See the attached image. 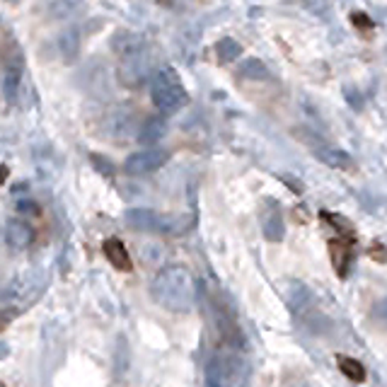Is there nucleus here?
Here are the masks:
<instances>
[{"instance_id":"9b49d317","label":"nucleus","mask_w":387,"mask_h":387,"mask_svg":"<svg viewBox=\"0 0 387 387\" xmlns=\"http://www.w3.org/2000/svg\"><path fill=\"white\" fill-rule=\"evenodd\" d=\"M3 235H5V242H8L13 249H27L34 242L32 225L25 223V220H20V218L8 220V223H5Z\"/></svg>"},{"instance_id":"4468645a","label":"nucleus","mask_w":387,"mask_h":387,"mask_svg":"<svg viewBox=\"0 0 387 387\" xmlns=\"http://www.w3.org/2000/svg\"><path fill=\"white\" fill-rule=\"evenodd\" d=\"M165 133H167V121H165V117H148L143 121V126L138 129V143L155 145L165 138Z\"/></svg>"},{"instance_id":"39448f33","label":"nucleus","mask_w":387,"mask_h":387,"mask_svg":"<svg viewBox=\"0 0 387 387\" xmlns=\"http://www.w3.org/2000/svg\"><path fill=\"white\" fill-rule=\"evenodd\" d=\"M167 162H169L167 150H162V148H148V150L131 153L126 160H124V169L129 174H150L165 167Z\"/></svg>"},{"instance_id":"aec40b11","label":"nucleus","mask_w":387,"mask_h":387,"mask_svg":"<svg viewBox=\"0 0 387 387\" xmlns=\"http://www.w3.org/2000/svg\"><path fill=\"white\" fill-rule=\"evenodd\" d=\"M90 162H93L95 172L105 174V177H112V174L117 172V167H114V162H112L107 155H102V153H93V155H90Z\"/></svg>"},{"instance_id":"1a4fd4ad","label":"nucleus","mask_w":387,"mask_h":387,"mask_svg":"<svg viewBox=\"0 0 387 387\" xmlns=\"http://www.w3.org/2000/svg\"><path fill=\"white\" fill-rule=\"evenodd\" d=\"M112 49L119 59L126 61V59H133V56L145 54V42L143 37L136 32H117L112 37Z\"/></svg>"},{"instance_id":"b1692460","label":"nucleus","mask_w":387,"mask_h":387,"mask_svg":"<svg viewBox=\"0 0 387 387\" xmlns=\"http://www.w3.org/2000/svg\"><path fill=\"white\" fill-rule=\"evenodd\" d=\"M375 317H378V320L387 327V298H383L378 305H375Z\"/></svg>"},{"instance_id":"423d86ee","label":"nucleus","mask_w":387,"mask_h":387,"mask_svg":"<svg viewBox=\"0 0 387 387\" xmlns=\"http://www.w3.org/2000/svg\"><path fill=\"white\" fill-rule=\"evenodd\" d=\"M22 56L20 49L10 44H5L3 49V95L8 102H15L17 93H20V83H22Z\"/></svg>"},{"instance_id":"7ed1b4c3","label":"nucleus","mask_w":387,"mask_h":387,"mask_svg":"<svg viewBox=\"0 0 387 387\" xmlns=\"http://www.w3.org/2000/svg\"><path fill=\"white\" fill-rule=\"evenodd\" d=\"M124 218L133 230L141 232H184L186 227L184 218H169L153 208H129Z\"/></svg>"},{"instance_id":"ddd939ff","label":"nucleus","mask_w":387,"mask_h":387,"mask_svg":"<svg viewBox=\"0 0 387 387\" xmlns=\"http://www.w3.org/2000/svg\"><path fill=\"white\" fill-rule=\"evenodd\" d=\"M286 303L295 315L305 312L312 303V293L303 281H288L286 283Z\"/></svg>"},{"instance_id":"f3484780","label":"nucleus","mask_w":387,"mask_h":387,"mask_svg":"<svg viewBox=\"0 0 387 387\" xmlns=\"http://www.w3.org/2000/svg\"><path fill=\"white\" fill-rule=\"evenodd\" d=\"M215 59H218V64H232V61H237L242 56V47H240V42H235L232 37H223V39H218L215 42Z\"/></svg>"},{"instance_id":"f257e3e1","label":"nucleus","mask_w":387,"mask_h":387,"mask_svg":"<svg viewBox=\"0 0 387 387\" xmlns=\"http://www.w3.org/2000/svg\"><path fill=\"white\" fill-rule=\"evenodd\" d=\"M150 298L167 312H189L196 305V281L181 264H169L150 281Z\"/></svg>"},{"instance_id":"2eb2a0df","label":"nucleus","mask_w":387,"mask_h":387,"mask_svg":"<svg viewBox=\"0 0 387 387\" xmlns=\"http://www.w3.org/2000/svg\"><path fill=\"white\" fill-rule=\"evenodd\" d=\"M317 157L332 169H344V172L346 169H354V157L346 150H341V148H322L317 153Z\"/></svg>"},{"instance_id":"4be33fe9","label":"nucleus","mask_w":387,"mask_h":387,"mask_svg":"<svg viewBox=\"0 0 387 387\" xmlns=\"http://www.w3.org/2000/svg\"><path fill=\"white\" fill-rule=\"evenodd\" d=\"M324 220H329V223H334L339 227V232H346L349 237H354V225L349 223V220H344L341 215H332V213H322Z\"/></svg>"},{"instance_id":"f03ea898","label":"nucleus","mask_w":387,"mask_h":387,"mask_svg":"<svg viewBox=\"0 0 387 387\" xmlns=\"http://www.w3.org/2000/svg\"><path fill=\"white\" fill-rule=\"evenodd\" d=\"M150 100L160 114H177L189 105V93L172 68H162L150 81Z\"/></svg>"},{"instance_id":"5701e85b","label":"nucleus","mask_w":387,"mask_h":387,"mask_svg":"<svg viewBox=\"0 0 387 387\" xmlns=\"http://www.w3.org/2000/svg\"><path fill=\"white\" fill-rule=\"evenodd\" d=\"M351 22H354V27H358V30H361V32H371L373 30V20H371V17H368L366 13H351Z\"/></svg>"},{"instance_id":"6ab92c4d","label":"nucleus","mask_w":387,"mask_h":387,"mask_svg":"<svg viewBox=\"0 0 387 387\" xmlns=\"http://www.w3.org/2000/svg\"><path fill=\"white\" fill-rule=\"evenodd\" d=\"M78 49H81V37H78L76 27H71L59 37V51L66 61H73L78 56Z\"/></svg>"},{"instance_id":"6e6552de","label":"nucleus","mask_w":387,"mask_h":387,"mask_svg":"<svg viewBox=\"0 0 387 387\" xmlns=\"http://www.w3.org/2000/svg\"><path fill=\"white\" fill-rule=\"evenodd\" d=\"M218 363H220L223 380L230 383V387H244L249 383V366L240 351H230L225 358H218Z\"/></svg>"},{"instance_id":"20e7f679","label":"nucleus","mask_w":387,"mask_h":387,"mask_svg":"<svg viewBox=\"0 0 387 387\" xmlns=\"http://www.w3.org/2000/svg\"><path fill=\"white\" fill-rule=\"evenodd\" d=\"M210 312H213V324H215V332H218L223 346H227L230 351H240L244 349V334L240 329V324L235 320V312L232 307H227V303L223 300L213 298L210 300Z\"/></svg>"},{"instance_id":"0eeeda50","label":"nucleus","mask_w":387,"mask_h":387,"mask_svg":"<svg viewBox=\"0 0 387 387\" xmlns=\"http://www.w3.org/2000/svg\"><path fill=\"white\" fill-rule=\"evenodd\" d=\"M259 223H261V232L269 242H281L286 237V220H283V213L278 210L276 201H266L261 206L259 213Z\"/></svg>"},{"instance_id":"9d476101","label":"nucleus","mask_w":387,"mask_h":387,"mask_svg":"<svg viewBox=\"0 0 387 387\" xmlns=\"http://www.w3.org/2000/svg\"><path fill=\"white\" fill-rule=\"evenodd\" d=\"M102 249H105V257L109 259V264L114 266V269L124 271V274L133 271V259H131V252L126 249V244L119 240V237H107L105 244H102Z\"/></svg>"},{"instance_id":"dca6fc26","label":"nucleus","mask_w":387,"mask_h":387,"mask_svg":"<svg viewBox=\"0 0 387 387\" xmlns=\"http://www.w3.org/2000/svg\"><path fill=\"white\" fill-rule=\"evenodd\" d=\"M237 76L242 78V81H269V68L261 59H254V56H249V59H244L240 66H237Z\"/></svg>"},{"instance_id":"393cba45","label":"nucleus","mask_w":387,"mask_h":387,"mask_svg":"<svg viewBox=\"0 0 387 387\" xmlns=\"http://www.w3.org/2000/svg\"><path fill=\"white\" fill-rule=\"evenodd\" d=\"M17 208H20V213H27V215L39 213L37 203H32V201H20V203H17Z\"/></svg>"},{"instance_id":"412c9836","label":"nucleus","mask_w":387,"mask_h":387,"mask_svg":"<svg viewBox=\"0 0 387 387\" xmlns=\"http://www.w3.org/2000/svg\"><path fill=\"white\" fill-rule=\"evenodd\" d=\"M203 387H223V373H220L218 358H213V361L208 363V368H206V385H203Z\"/></svg>"},{"instance_id":"f8f14e48","label":"nucleus","mask_w":387,"mask_h":387,"mask_svg":"<svg viewBox=\"0 0 387 387\" xmlns=\"http://www.w3.org/2000/svg\"><path fill=\"white\" fill-rule=\"evenodd\" d=\"M329 254H332V264L337 269L339 278H346L351 269V259H354V252H351V240L346 237H332L329 240Z\"/></svg>"},{"instance_id":"a211bd4d","label":"nucleus","mask_w":387,"mask_h":387,"mask_svg":"<svg viewBox=\"0 0 387 387\" xmlns=\"http://www.w3.org/2000/svg\"><path fill=\"white\" fill-rule=\"evenodd\" d=\"M337 363H339V371L344 373L346 378L351 380V383H366V366H363L358 358L339 354Z\"/></svg>"}]
</instances>
